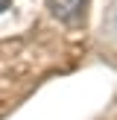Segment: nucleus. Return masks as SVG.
<instances>
[{"label": "nucleus", "mask_w": 117, "mask_h": 120, "mask_svg": "<svg viewBox=\"0 0 117 120\" xmlns=\"http://www.w3.org/2000/svg\"><path fill=\"white\" fill-rule=\"evenodd\" d=\"M47 3H50V12L58 18V21L70 23V21H76V18H79L82 3H85V0H47Z\"/></svg>", "instance_id": "nucleus-1"}, {"label": "nucleus", "mask_w": 117, "mask_h": 120, "mask_svg": "<svg viewBox=\"0 0 117 120\" xmlns=\"http://www.w3.org/2000/svg\"><path fill=\"white\" fill-rule=\"evenodd\" d=\"M9 3H12V0H0V12H6V9H9Z\"/></svg>", "instance_id": "nucleus-2"}]
</instances>
